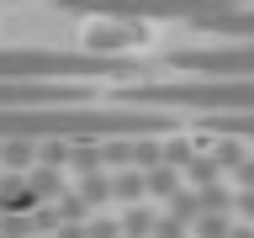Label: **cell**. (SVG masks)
Wrapping results in <instances>:
<instances>
[{
	"label": "cell",
	"instance_id": "obj_9",
	"mask_svg": "<svg viewBox=\"0 0 254 238\" xmlns=\"http://www.w3.org/2000/svg\"><path fill=\"white\" fill-rule=\"evenodd\" d=\"M238 212H244V217H254V190H244V196H238Z\"/></svg>",
	"mask_w": 254,
	"mask_h": 238
},
{
	"label": "cell",
	"instance_id": "obj_6",
	"mask_svg": "<svg viewBox=\"0 0 254 238\" xmlns=\"http://www.w3.org/2000/svg\"><path fill=\"white\" fill-rule=\"evenodd\" d=\"M127 43H138V27L132 21H101V27L85 32V53H101V59H111L106 48H127Z\"/></svg>",
	"mask_w": 254,
	"mask_h": 238
},
{
	"label": "cell",
	"instance_id": "obj_7",
	"mask_svg": "<svg viewBox=\"0 0 254 238\" xmlns=\"http://www.w3.org/2000/svg\"><path fill=\"white\" fill-rule=\"evenodd\" d=\"M117 196H122V201H132V196H143V190H148V180H143V175H122V180H117Z\"/></svg>",
	"mask_w": 254,
	"mask_h": 238
},
{
	"label": "cell",
	"instance_id": "obj_4",
	"mask_svg": "<svg viewBox=\"0 0 254 238\" xmlns=\"http://www.w3.org/2000/svg\"><path fill=\"white\" fill-rule=\"evenodd\" d=\"M175 63L196 79H254V43H217V48H186Z\"/></svg>",
	"mask_w": 254,
	"mask_h": 238
},
{
	"label": "cell",
	"instance_id": "obj_5",
	"mask_svg": "<svg viewBox=\"0 0 254 238\" xmlns=\"http://www.w3.org/2000/svg\"><path fill=\"white\" fill-rule=\"evenodd\" d=\"M196 32H212V37H228V43H254V5H228V11H212L196 21Z\"/></svg>",
	"mask_w": 254,
	"mask_h": 238
},
{
	"label": "cell",
	"instance_id": "obj_2",
	"mask_svg": "<svg viewBox=\"0 0 254 238\" xmlns=\"http://www.w3.org/2000/svg\"><path fill=\"white\" fill-rule=\"evenodd\" d=\"M122 63L101 53H53V48H0V79H90L117 74Z\"/></svg>",
	"mask_w": 254,
	"mask_h": 238
},
{
	"label": "cell",
	"instance_id": "obj_3",
	"mask_svg": "<svg viewBox=\"0 0 254 238\" xmlns=\"http://www.w3.org/2000/svg\"><path fill=\"white\" fill-rule=\"evenodd\" d=\"M233 0H64V11L101 16V21H201L212 11H228Z\"/></svg>",
	"mask_w": 254,
	"mask_h": 238
},
{
	"label": "cell",
	"instance_id": "obj_8",
	"mask_svg": "<svg viewBox=\"0 0 254 238\" xmlns=\"http://www.w3.org/2000/svg\"><path fill=\"white\" fill-rule=\"evenodd\" d=\"M222 233H228V222H222V217H206L201 222V238H222Z\"/></svg>",
	"mask_w": 254,
	"mask_h": 238
},
{
	"label": "cell",
	"instance_id": "obj_1",
	"mask_svg": "<svg viewBox=\"0 0 254 238\" xmlns=\"http://www.w3.org/2000/svg\"><path fill=\"white\" fill-rule=\"evenodd\" d=\"M170 127V111H138V106H0V143H69V138H143Z\"/></svg>",
	"mask_w": 254,
	"mask_h": 238
}]
</instances>
